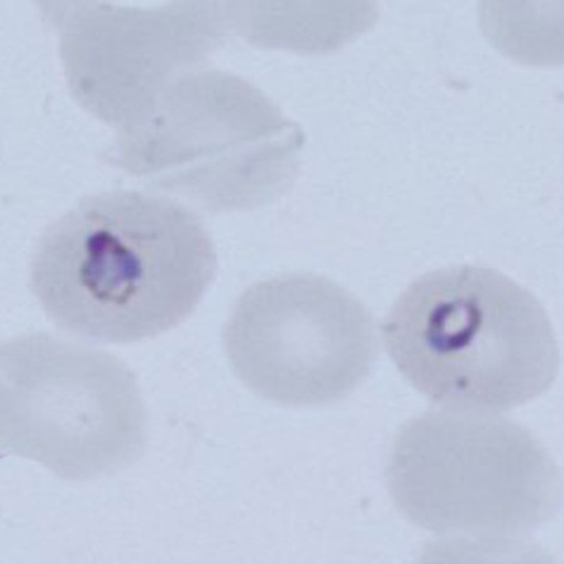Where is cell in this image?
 Masks as SVG:
<instances>
[{
    "mask_svg": "<svg viewBox=\"0 0 564 564\" xmlns=\"http://www.w3.org/2000/svg\"><path fill=\"white\" fill-rule=\"evenodd\" d=\"M223 344L243 386L285 406L344 400L369 378L379 356L368 307L312 273L278 275L247 289L225 323Z\"/></svg>",
    "mask_w": 564,
    "mask_h": 564,
    "instance_id": "obj_5",
    "label": "cell"
},
{
    "mask_svg": "<svg viewBox=\"0 0 564 564\" xmlns=\"http://www.w3.org/2000/svg\"><path fill=\"white\" fill-rule=\"evenodd\" d=\"M390 497L414 527L476 557L531 549L563 502L557 463L501 413L435 409L404 423L388 462Z\"/></svg>",
    "mask_w": 564,
    "mask_h": 564,
    "instance_id": "obj_2",
    "label": "cell"
},
{
    "mask_svg": "<svg viewBox=\"0 0 564 564\" xmlns=\"http://www.w3.org/2000/svg\"><path fill=\"white\" fill-rule=\"evenodd\" d=\"M383 338L408 382L444 408L509 412L542 397L560 372L540 300L487 267L417 278L390 308Z\"/></svg>",
    "mask_w": 564,
    "mask_h": 564,
    "instance_id": "obj_3",
    "label": "cell"
},
{
    "mask_svg": "<svg viewBox=\"0 0 564 564\" xmlns=\"http://www.w3.org/2000/svg\"><path fill=\"white\" fill-rule=\"evenodd\" d=\"M216 271L214 241L192 210L165 196L111 191L48 225L30 285L56 328L132 344L188 318Z\"/></svg>",
    "mask_w": 564,
    "mask_h": 564,
    "instance_id": "obj_1",
    "label": "cell"
},
{
    "mask_svg": "<svg viewBox=\"0 0 564 564\" xmlns=\"http://www.w3.org/2000/svg\"><path fill=\"white\" fill-rule=\"evenodd\" d=\"M0 440L65 481H95L143 456V394L108 351L45 333L17 335L0 349Z\"/></svg>",
    "mask_w": 564,
    "mask_h": 564,
    "instance_id": "obj_4",
    "label": "cell"
}]
</instances>
